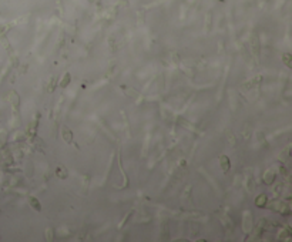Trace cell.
Instances as JSON below:
<instances>
[{"label": "cell", "instance_id": "cell-1", "mask_svg": "<svg viewBox=\"0 0 292 242\" xmlns=\"http://www.w3.org/2000/svg\"><path fill=\"white\" fill-rule=\"evenodd\" d=\"M30 201H32V204H33L34 207L37 208V210H40V207H39V205H37V202H36V200H34V198H32V200H30Z\"/></svg>", "mask_w": 292, "mask_h": 242}]
</instances>
